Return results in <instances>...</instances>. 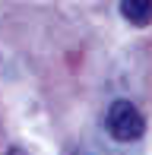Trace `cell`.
<instances>
[{
	"mask_svg": "<svg viewBox=\"0 0 152 155\" xmlns=\"http://www.w3.org/2000/svg\"><path fill=\"white\" fill-rule=\"evenodd\" d=\"M121 16L130 25L143 29L152 22V0H121Z\"/></svg>",
	"mask_w": 152,
	"mask_h": 155,
	"instance_id": "obj_2",
	"label": "cell"
},
{
	"mask_svg": "<svg viewBox=\"0 0 152 155\" xmlns=\"http://www.w3.org/2000/svg\"><path fill=\"white\" fill-rule=\"evenodd\" d=\"M105 130L111 133L117 143H136V139L146 133V117L140 114L133 101H114L105 114Z\"/></svg>",
	"mask_w": 152,
	"mask_h": 155,
	"instance_id": "obj_1",
	"label": "cell"
},
{
	"mask_svg": "<svg viewBox=\"0 0 152 155\" xmlns=\"http://www.w3.org/2000/svg\"><path fill=\"white\" fill-rule=\"evenodd\" d=\"M10 155H22V152H10Z\"/></svg>",
	"mask_w": 152,
	"mask_h": 155,
	"instance_id": "obj_3",
	"label": "cell"
}]
</instances>
